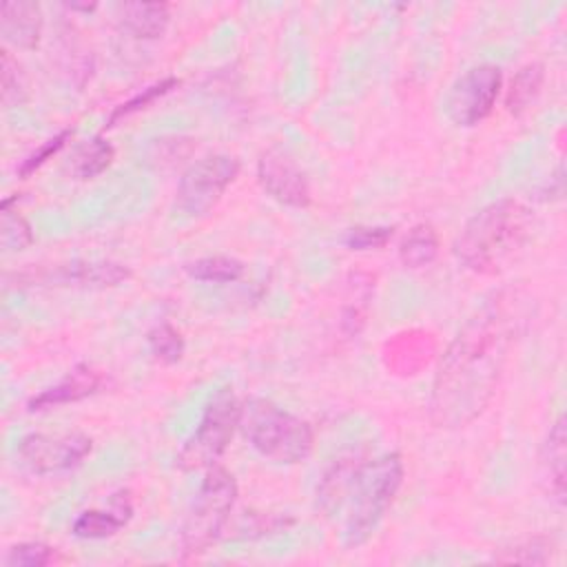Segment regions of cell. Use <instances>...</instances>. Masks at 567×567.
I'll return each instance as SVG.
<instances>
[{
    "mask_svg": "<svg viewBox=\"0 0 567 567\" xmlns=\"http://www.w3.org/2000/svg\"><path fill=\"white\" fill-rule=\"evenodd\" d=\"M523 323L520 297L494 292L456 332L439 363L427 412L443 430L470 425L489 405Z\"/></svg>",
    "mask_w": 567,
    "mask_h": 567,
    "instance_id": "obj_1",
    "label": "cell"
},
{
    "mask_svg": "<svg viewBox=\"0 0 567 567\" xmlns=\"http://www.w3.org/2000/svg\"><path fill=\"white\" fill-rule=\"evenodd\" d=\"M532 210L516 199H496L476 210L454 241L456 259L481 275L501 272L527 244Z\"/></svg>",
    "mask_w": 567,
    "mask_h": 567,
    "instance_id": "obj_2",
    "label": "cell"
},
{
    "mask_svg": "<svg viewBox=\"0 0 567 567\" xmlns=\"http://www.w3.org/2000/svg\"><path fill=\"white\" fill-rule=\"evenodd\" d=\"M403 483L401 454L388 452L359 465L350 485V509L343 523V545L359 547L370 540Z\"/></svg>",
    "mask_w": 567,
    "mask_h": 567,
    "instance_id": "obj_3",
    "label": "cell"
},
{
    "mask_svg": "<svg viewBox=\"0 0 567 567\" xmlns=\"http://www.w3.org/2000/svg\"><path fill=\"white\" fill-rule=\"evenodd\" d=\"M239 430L264 458L279 465L306 461L315 443L312 427L303 419L261 396L239 403Z\"/></svg>",
    "mask_w": 567,
    "mask_h": 567,
    "instance_id": "obj_4",
    "label": "cell"
},
{
    "mask_svg": "<svg viewBox=\"0 0 567 567\" xmlns=\"http://www.w3.org/2000/svg\"><path fill=\"white\" fill-rule=\"evenodd\" d=\"M235 498V476L219 465H210L182 527V551L186 556H197L206 551V547H210L221 536L230 518Z\"/></svg>",
    "mask_w": 567,
    "mask_h": 567,
    "instance_id": "obj_5",
    "label": "cell"
},
{
    "mask_svg": "<svg viewBox=\"0 0 567 567\" xmlns=\"http://www.w3.org/2000/svg\"><path fill=\"white\" fill-rule=\"evenodd\" d=\"M239 427V401L230 390H219L206 405L197 430L186 439L177 454L184 470H202L217 463Z\"/></svg>",
    "mask_w": 567,
    "mask_h": 567,
    "instance_id": "obj_6",
    "label": "cell"
},
{
    "mask_svg": "<svg viewBox=\"0 0 567 567\" xmlns=\"http://www.w3.org/2000/svg\"><path fill=\"white\" fill-rule=\"evenodd\" d=\"M239 159L230 155H206L193 162L179 177L173 210L179 217L197 219L208 215L239 175Z\"/></svg>",
    "mask_w": 567,
    "mask_h": 567,
    "instance_id": "obj_7",
    "label": "cell"
},
{
    "mask_svg": "<svg viewBox=\"0 0 567 567\" xmlns=\"http://www.w3.org/2000/svg\"><path fill=\"white\" fill-rule=\"evenodd\" d=\"M503 86V73L494 64H478L465 71L456 82L452 84L447 100H445V113L456 126H476L483 122L496 106V100L501 95Z\"/></svg>",
    "mask_w": 567,
    "mask_h": 567,
    "instance_id": "obj_8",
    "label": "cell"
},
{
    "mask_svg": "<svg viewBox=\"0 0 567 567\" xmlns=\"http://www.w3.org/2000/svg\"><path fill=\"white\" fill-rule=\"evenodd\" d=\"M93 441L82 432H31L18 443V458L33 474H60L78 467L91 452Z\"/></svg>",
    "mask_w": 567,
    "mask_h": 567,
    "instance_id": "obj_9",
    "label": "cell"
},
{
    "mask_svg": "<svg viewBox=\"0 0 567 567\" xmlns=\"http://www.w3.org/2000/svg\"><path fill=\"white\" fill-rule=\"evenodd\" d=\"M257 179L261 188L284 206L306 208L310 204L308 177L284 146H270L259 155Z\"/></svg>",
    "mask_w": 567,
    "mask_h": 567,
    "instance_id": "obj_10",
    "label": "cell"
},
{
    "mask_svg": "<svg viewBox=\"0 0 567 567\" xmlns=\"http://www.w3.org/2000/svg\"><path fill=\"white\" fill-rule=\"evenodd\" d=\"M131 277V270L117 261H86L75 259L53 270H42L38 275H29V281H47L62 286H82V288H113Z\"/></svg>",
    "mask_w": 567,
    "mask_h": 567,
    "instance_id": "obj_11",
    "label": "cell"
},
{
    "mask_svg": "<svg viewBox=\"0 0 567 567\" xmlns=\"http://www.w3.org/2000/svg\"><path fill=\"white\" fill-rule=\"evenodd\" d=\"M100 385H102V374L95 368L80 363L73 370H69V374L62 381H58L55 385L35 394L27 403V408H29V412H42V410H51V408H58L64 403H73V401L95 394Z\"/></svg>",
    "mask_w": 567,
    "mask_h": 567,
    "instance_id": "obj_12",
    "label": "cell"
},
{
    "mask_svg": "<svg viewBox=\"0 0 567 567\" xmlns=\"http://www.w3.org/2000/svg\"><path fill=\"white\" fill-rule=\"evenodd\" d=\"M0 33L7 44L31 51L40 42L42 9L38 2H2L0 4Z\"/></svg>",
    "mask_w": 567,
    "mask_h": 567,
    "instance_id": "obj_13",
    "label": "cell"
},
{
    "mask_svg": "<svg viewBox=\"0 0 567 567\" xmlns=\"http://www.w3.org/2000/svg\"><path fill=\"white\" fill-rule=\"evenodd\" d=\"M133 516V503L128 492H117L111 498L109 509H86L73 520V536L86 538V540H97V538H109L115 536Z\"/></svg>",
    "mask_w": 567,
    "mask_h": 567,
    "instance_id": "obj_14",
    "label": "cell"
},
{
    "mask_svg": "<svg viewBox=\"0 0 567 567\" xmlns=\"http://www.w3.org/2000/svg\"><path fill=\"white\" fill-rule=\"evenodd\" d=\"M540 465H543V476L547 481V492L549 496L558 503L565 505V485H567V425L565 416L558 414V419L551 423L547 439L543 443L540 452Z\"/></svg>",
    "mask_w": 567,
    "mask_h": 567,
    "instance_id": "obj_15",
    "label": "cell"
},
{
    "mask_svg": "<svg viewBox=\"0 0 567 567\" xmlns=\"http://www.w3.org/2000/svg\"><path fill=\"white\" fill-rule=\"evenodd\" d=\"M122 27L140 40H155L162 38L171 11L166 2H126L122 4Z\"/></svg>",
    "mask_w": 567,
    "mask_h": 567,
    "instance_id": "obj_16",
    "label": "cell"
},
{
    "mask_svg": "<svg viewBox=\"0 0 567 567\" xmlns=\"http://www.w3.org/2000/svg\"><path fill=\"white\" fill-rule=\"evenodd\" d=\"M441 241L432 224H416L408 230V235L399 244V259L405 268H425L439 255Z\"/></svg>",
    "mask_w": 567,
    "mask_h": 567,
    "instance_id": "obj_17",
    "label": "cell"
},
{
    "mask_svg": "<svg viewBox=\"0 0 567 567\" xmlns=\"http://www.w3.org/2000/svg\"><path fill=\"white\" fill-rule=\"evenodd\" d=\"M545 82V66L540 62H529L516 71L509 82L505 106L512 115H523L540 95Z\"/></svg>",
    "mask_w": 567,
    "mask_h": 567,
    "instance_id": "obj_18",
    "label": "cell"
},
{
    "mask_svg": "<svg viewBox=\"0 0 567 567\" xmlns=\"http://www.w3.org/2000/svg\"><path fill=\"white\" fill-rule=\"evenodd\" d=\"M246 266L244 261L228 257V255H210V257H199L195 261L186 264L188 277L197 281H208V284H233L241 279Z\"/></svg>",
    "mask_w": 567,
    "mask_h": 567,
    "instance_id": "obj_19",
    "label": "cell"
},
{
    "mask_svg": "<svg viewBox=\"0 0 567 567\" xmlns=\"http://www.w3.org/2000/svg\"><path fill=\"white\" fill-rule=\"evenodd\" d=\"M113 155H115L113 146L104 137L97 135L78 148V153L73 155V162H71V173L78 179L97 177L102 171H106L111 166Z\"/></svg>",
    "mask_w": 567,
    "mask_h": 567,
    "instance_id": "obj_20",
    "label": "cell"
},
{
    "mask_svg": "<svg viewBox=\"0 0 567 567\" xmlns=\"http://www.w3.org/2000/svg\"><path fill=\"white\" fill-rule=\"evenodd\" d=\"M370 297H372L370 277H365V281H359V277H354V281L350 284L348 303L343 306V317H341V330L348 337H357L361 332V328L365 323Z\"/></svg>",
    "mask_w": 567,
    "mask_h": 567,
    "instance_id": "obj_21",
    "label": "cell"
},
{
    "mask_svg": "<svg viewBox=\"0 0 567 567\" xmlns=\"http://www.w3.org/2000/svg\"><path fill=\"white\" fill-rule=\"evenodd\" d=\"M11 204H13V197L2 199V204H0V213H2L0 241L7 252L24 250L33 241L31 226L27 224V219L22 215H18V210H11Z\"/></svg>",
    "mask_w": 567,
    "mask_h": 567,
    "instance_id": "obj_22",
    "label": "cell"
},
{
    "mask_svg": "<svg viewBox=\"0 0 567 567\" xmlns=\"http://www.w3.org/2000/svg\"><path fill=\"white\" fill-rule=\"evenodd\" d=\"M148 348L153 357L162 363H177L184 357V337L182 332L171 323H157L146 334Z\"/></svg>",
    "mask_w": 567,
    "mask_h": 567,
    "instance_id": "obj_23",
    "label": "cell"
},
{
    "mask_svg": "<svg viewBox=\"0 0 567 567\" xmlns=\"http://www.w3.org/2000/svg\"><path fill=\"white\" fill-rule=\"evenodd\" d=\"M551 558V543L545 536L523 540L509 549H501L494 556L496 563H520V565H547Z\"/></svg>",
    "mask_w": 567,
    "mask_h": 567,
    "instance_id": "obj_24",
    "label": "cell"
},
{
    "mask_svg": "<svg viewBox=\"0 0 567 567\" xmlns=\"http://www.w3.org/2000/svg\"><path fill=\"white\" fill-rule=\"evenodd\" d=\"M177 86H179V80H177V78H164V80H159V82H155V84L142 89L137 95H133L131 100H126V102H122L120 106L113 109V113L109 115V124H106V126H113L117 120L128 117V115H133V113H137V111H142V109L151 106L157 97L171 93V91L177 89Z\"/></svg>",
    "mask_w": 567,
    "mask_h": 567,
    "instance_id": "obj_25",
    "label": "cell"
},
{
    "mask_svg": "<svg viewBox=\"0 0 567 567\" xmlns=\"http://www.w3.org/2000/svg\"><path fill=\"white\" fill-rule=\"evenodd\" d=\"M53 560H55V549L40 540L18 543L4 556L7 567H44Z\"/></svg>",
    "mask_w": 567,
    "mask_h": 567,
    "instance_id": "obj_26",
    "label": "cell"
},
{
    "mask_svg": "<svg viewBox=\"0 0 567 567\" xmlns=\"http://www.w3.org/2000/svg\"><path fill=\"white\" fill-rule=\"evenodd\" d=\"M27 97L24 75L18 66V60L11 58L7 49H2V102L7 109L22 104Z\"/></svg>",
    "mask_w": 567,
    "mask_h": 567,
    "instance_id": "obj_27",
    "label": "cell"
},
{
    "mask_svg": "<svg viewBox=\"0 0 567 567\" xmlns=\"http://www.w3.org/2000/svg\"><path fill=\"white\" fill-rule=\"evenodd\" d=\"M394 235L392 226H357L346 235V246L352 250H379Z\"/></svg>",
    "mask_w": 567,
    "mask_h": 567,
    "instance_id": "obj_28",
    "label": "cell"
},
{
    "mask_svg": "<svg viewBox=\"0 0 567 567\" xmlns=\"http://www.w3.org/2000/svg\"><path fill=\"white\" fill-rule=\"evenodd\" d=\"M73 137V128H64L60 131L58 135H53L51 140H47L38 151H33L31 155H27V159H22L20 168H18V175L20 177H29L33 171H38L47 159H51L53 155H58L66 142Z\"/></svg>",
    "mask_w": 567,
    "mask_h": 567,
    "instance_id": "obj_29",
    "label": "cell"
},
{
    "mask_svg": "<svg viewBox=\"0 0 567 567\" xmlns=\"http://www.w3.org/2000/svg\"><path fill=\"white\" fill-rule=\"evenodd\" d=\"M565 193V184H563V166L556 168V173L549 177V184L543 186V202H554L560 199Z\"/></svg>",
    "mask_w": 567,
    "mask_h": 567,
    "instance_id": "obj_30",
    "label": "cell"
},
{
    "mask_svg": "<svg viewBox=\"0 0 567 567\" xmlns=\"http://www.w3.org/2000/svg\"><path fill=\"white\" fill-rule=\"evenodd\" d=\"M95 7H97L95 2H89V4H78V2H71V4H66V9H71V11H84V13L93 11Z\"/></svg>",
    "mask_w": 567,
    "mask_h": 567,
    "instance_id": "obj_31",
    "label": "cell"
}]
</instances>
